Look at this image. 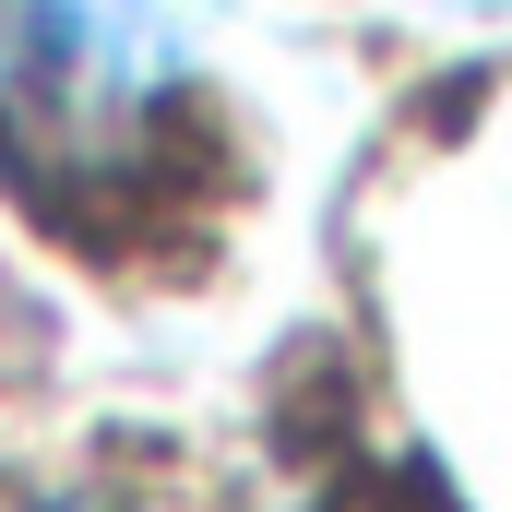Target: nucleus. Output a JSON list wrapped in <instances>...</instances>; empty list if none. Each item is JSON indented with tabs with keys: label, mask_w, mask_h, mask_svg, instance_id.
Instances as JSON below:
<instances>
[{
	"label": "nucleus",
	"mask_w": 512,
	"mask_h": 512,
	"mask_svg": "<svg viewBox=\"0 0 512 512\" xmlns=\"http://www.w3.org/2000/svg\"><path fill=\"white\" fill-rule=\"evenodd\" d=\"M191 108V48L155 0H0V167L36 191L131 179Z\"/></svg>",
	"instance_id": "f257e3e1"
},
{
	"label": "nucleus",
	"mask_w": 512,
	"mask_h": 512,
	"mask_svg": "<svg viewBox=\"0 0 512 512\" xmlns=\"http://www.w3.org/2000/svg\"><path fill=\"white\" fill-rule=\"evenodd\" d=\"M84 512H120V501H84Z\"/></svg>",
	"instance_id": "f03ea898"
}]
</instances>
